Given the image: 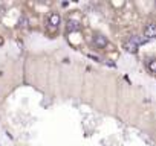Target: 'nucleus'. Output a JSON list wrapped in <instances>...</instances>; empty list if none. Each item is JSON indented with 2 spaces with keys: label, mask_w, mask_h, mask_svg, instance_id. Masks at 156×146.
<instances>
[{
  "label": "nucleus",
  "mask_w": 156,
  "mask_h": 146,
  "mask_svg": "<svg viewBox=\"0 0 156 146\" xmlns=\"http://www.w3.org/2000/svg\"><path fill=\"white\" fill-rule=\"evenodd\" d=\"M145 41H147L145 38H141L139 35H133V37H130L129 40L124 41V50L129 52V53H136L139 46L144 44Z\"/></svg>",
  "instance_id": "obj_1"
},
{
  "label": "nucleus",
  "mask_w": 156,
  "mask_h": 146,
  "mask_svg": "<svg viewBox=\"0 0 156 146\" xmlns=\"http://www.w3.org/2000/svg\"><path fill=\"white\" fill-rule=\"evenodd\" d=\"M144 37L145 40L156 38V23H147L144 28Z\"/></svg>",
  "instance_id": "obj_2"
},
{
  "label": "nucleus",
  "mask_w": 156,
  "mask_h": 146,
  "mask_svg": "<svg viewBox=\"0 0 156 146\" xmlns=\"http://www.w3.org/2000/svg\"><path fill=\"white\" fill-rule=\"evenodd\" d=\"M60 23H61V17H60V14H57V12L49 14V17H48V25H49L52 29H57Z\"/></svg>",
  "instance_id": "obj_3"
},
{
  "label": "nucleus",
  "mask_w": 156,
  "mask_h": 146,
  "mask_svg": "<svg viewBox=\"0 0 156 146\" xmlns=\"http://www.w3.org/2000/svg\"><path fill=\"white\" fill-rule=\"evenodd\" d=\"M92 41H94V44H95L97 47H100V49H104V47L107 46V38H106L104 35H100V34H95L94 38H92Z\"/></svg>",
  "instance_id": "obj_4"
},
{
  "label": "nucleus",
  "mask_w": 156,
  "mask_h": 146,
  "mask_svg": "<svg viewBox=\"0 0 156 146\" xmlns=\"http://www.w3.org/2000/svg\"><path fill=\"white\" fill-rule=\"evenodd\" d=\"M66 29H67L69 32H76V31L81 29V25L78 23V22H75V20H69L67 25H66Z\"/></svg>",
  "instance_id": "obj_5"
},
{
  "label": "nucleus",
  "mask_w": 156,
  "mask_h": 146,
  "mask_svg": "<svg viewBox=\"0 0 156 146\" xmlns=\"http://www.w3.org/2000/svg\"><path fill=\"white\" fill-rule=\"evenodd\" d=\"M147 67H148V70L151 73H156V59H150L148 64H147Z\"/></svg>",
  "instance_id": "obj_6"
},
{
  "label": "nucleus",
  "mask_w": 156,
  "mask_h": 146,
  "mask_svg": "<svg viewBox=\"0 0 156 146\" xmlns=\"http://www.w3.org/2000/svg\"><path fill=\"white\" fill-rule=\"evenodd\" d=\"M19 25H20L22 28H26V26L29 25V20H28V18L23 15V17H20V20H19Z\"/></svg>",
  "instance_id": "obj_7"
},
{
  "label": "nucleus",
  "mask_w": 156,
  "mask_h": 146,
  "mask_svg": "<svg viewBox=\"0 0 156 146\" xmlns=\"http://www.w3.org/2000/svg\"><path fill=\"white\" fill-rule=\"evenodd\" d=\"M154 5H156V3H154Z\"/></svg>",
  "instance_id": "obj_8"
}]
</instances>
